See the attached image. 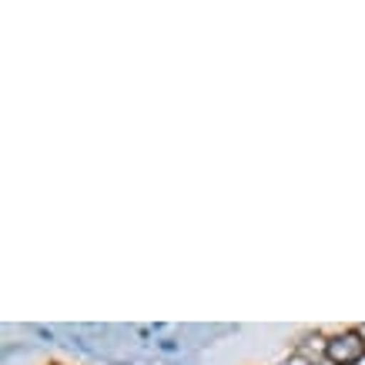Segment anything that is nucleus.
Masks as SVG:
<instances>
[{"mask_svg": "<svg viewBox=\"0 0 365 365\" xmlns=\"http://www.w3.org/2000/svg\"><path fill=\"white\" fill-rule=\"evenodd\" d=\"M362 355H365V342L355 332L339 335L335 342H329V359H332L335 365H355Z\"/></svg>", "mask_w": 365, "mask_h": 365, "instance_id": "1", "label": "nucleus"}]
</instances>
